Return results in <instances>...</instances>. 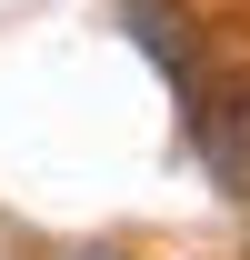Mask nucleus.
Segmentation results:
<instances>
[{"label":"nucleus","mask_w":250,"mask_h":260,"mask_svg":"<svg viewBox=\"0 0 250 260\" xmlns=\"http://www.w3.org/2000/svg\"><path fill=\"white\" fill-rule=\"evenodd\" d=\"M200 150L220 160L230 190H250V100L240 90H220V110H200Z\"/></svg>","instance_id":"1"},{"label":"nucleus","mask_w":250,"mask_h":260,"mask_svg":"<svg viewBox=\"0 0 250 260\" xmlns=\"http://www.w3.org/2000/svg\"><path fill=\"white\" fill-rule=\"evenodd\" d=\"M130 30H140V50H150L170 80L190 70V50H180V10H170V0H130Z\"/></svg>","instance_id":"2"}]
</instances>
